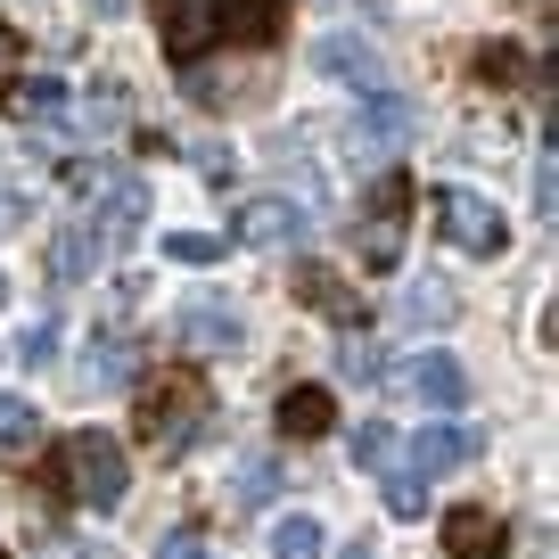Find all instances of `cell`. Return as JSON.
<instances>
[{"instance_id":"83f0119b","label":"cell","mask_w":559,"mask_h":559,"mask_svg":"<svg viewBox=\"0 0 559 559\" xmlns=\"http://www.w3.org/2000/svg\"><path fill=\"white\" fill-rule=\"evenodd\" d=\"M83 116H91V132H116V123H123V83H91Z\"/></svg>"},{"instance_id":"7c38bea8","label":"cell","mask_w":559,"mask_h":559,"mask_svg":"<svg viewBox=\"0 0 559 559\" xmlns=\"http://www.w3.org/2000/svg\"><path fill=\"white\" fill-rule=\"evenodd\" d=\"M313 67L330 74V83H346V91H386V58L370 50V41H354V34H330L313 50Z\"/></svg>"},{"instance_id":"1f68e13d","label":"cell","mask_w":559,"mask_h":559,"mask_svg":"<svg viewBox=\"0 0 559 559\" xmlns=\"http://www.w3.org/2000/svg\"><path fill=\"white\" fill-rule=\"evenodd\" d=\"M17 58H25V34H17V25H0V91L17 83Z\"/></svg>"},{"instance_id":"9c48e42d","label":"cell","mask_w":559,"mask_h":559,"mask_svg":"<svg viewBox=\"0 0 559 559\" xmlns=\"http://www.w3.org/2000/svg\"><path fill=\"white\" fill-rule=\"evenodd\" d=\"M230 239L239 247H297L305 239V206L297 198H247V206L230 214Z\"/></svg>"},{"instance_id":"7a4b0ae2","label":"cell","mask_w":559,"mask_h":559,"mask_svg":"<svg viewBox=\"0 0 559 559\" xmlns=\"http://www.w3.org/2000/svg\"><path fill=\"white\" fill-rule=\"evenodd\" d=\"M206 412H214V395H206L198 370H157V379L140 386L132 428H140V444H157V453H190V444L206 437Z\"/></svg>"},{"instance_id":"3957f363","label":"cell","mask_w":559,"mask_h":559,"mask_svg":"<svg viewBox=\"0 0 559 559\" xmlns=\"http://www.w3.org/2000/svg\"><path fill=\"white\" fill-rule=\"evenodd\" d=\"M412 132H419V107L412 99H395V91H362V116L346 123V157L386 174V157L412 148Z\"/></svg>"},{"instance_id":"836d02e7","label":"cell","mask_w":559,"mask_h":559,"mask_svg":"<svg viewBox=\"0 0 559 559\" xmlns=\"http://www.w3.org/2000/svg\"><path fill=\"white\" fill-rule=\"evenodd\" d=\"M337 559H379V551H370V535H362V543H346V551H337Z\"/></svg>"},{"instance_id":"484cf974","label":"cell","mask_w":559,"mask_h":559,"mask_svg":"<svg viewBox=\"0 0 559 559\" xmlns=\"http://www.w3.org/2000/svg\"><path fill=\"white\" fill-rule=\"evenodd\" d=\"M526 74V50H510V41H486V50H477V83H519Z\"/></svg>"},{"instance_id":"52a82bcc","label":"cell","mask_w":559,"mask_h":559,"mask_svg":"<svg viewBox=\"0 0 559 559\" xmlns=\"http://www.w3.org/2000/svg\"><path fill=\"white\" fill-rule=\"evenodd\" d=\"M174 346H190V354H239V346H247L239 305H223V297L181 305V313H174Z\"/></svg>"},{"instance_id":"cb8c5ba5","label":"cell","mask_w":559,"mask_h":559,"mask_svg":"<svg viewBox=\"0 0 559 559\" xmlns=\"http://www.w3.org/2000/svg\"><path fill=\"white\" fill-rule=\"evenodd\" d=\"M272 559H321V519H280L272 526Z\"/></svg>"},{"instance_id":"8fae6325","label":"cell","mask_w":559,"mask_h":559,"mask_svg":"<svg viewBox=\"0 0 559 559\" xmlns=\"http://www.w3.org/2000/svg\"><path fill=\"white\" fill-rule=\"evenodd\" d=\"M214 0H165V58L174 67H198V58L214 50Z\"/></svg>"},{"instance_id":"5b68a950","label":"cell","mask_w":559,"mask_h":559,"mask_svg":"<svg viewBox=\"0 0 559 559\" xmlns=\"http://www.w3.org/2000/svg\"><path fill=\"white\" fill-rule=\"evenodd\" d=\"M437 230L461 247V255H502V247H510L502 206H486L477 190H437Z\"/></svg>"},{"instance_id":"277c9868","label":"cell","mask_w":559,"mask_h":559,"mask_svg":"<svg viewBox=\"0 0 559 559\" xmlns=\"http://www.w3.org/2000/svg\"><path fill=\"white\" fill-rule=\"evenodd\" d=\"M403 223H412V181L403 174H379L370 181V206H362V272H395L403 263Z\"/></svg>"},{"instance_id":"30bf717a","label":"cell","mask_w":559,"mask_h":559,"mask_svg":"<svg viewBox=\"0 0 559 559\" xmlns=\"http://www.w3.org/2000/svg\"><path fill=\"white\" fill-rule=\"evenodd\" d=\"M444 551H453V559H502L510 526L493 519L486 502H461V510H444Z\"/></svg>"},{"instance_id":"9a60e30c","label":"cell","mask_w":559,"mask_h":559,"mask_svg":"<svg viewBox=\"0 0 559 559\" xmlns=\"http://www.w3.org/2000/svg\"><path fill=\"white\" fill-rule=\"evenodd\" d=\"M280 25H288V0H214V34L230 41H280Z\"/></svg>"},{"instance_id":"d6986e66","label":"cell","mask_w":559,"mask_h":559,"mask_svg":"<svg viewBox=\"0 0 559 559\" xmlns=\"http://www.w3.org/2000/svg\"><path fill=\"white\" fill-rule=\"evenodd\" d=\"M453 313H461V297L444 280H412V288H403V321H412V330H444Z\"/></svg>"},{"instance_id":"ac0fdd59","label":"cell","mask_w":559,"mask_h":559,"mask_svg":"<svg viewBox=\"0 0 559 559\" xmlns=\"http://www.w3.org/2000/svg\"><path fill=\"white\" fill-rule=\"evenodd\" d=\"M91 263H99V239H91L83 223H67L50 239V280H58V288H74V280H91Z\"/></svg>"},{"instance_id":"603a6c76","label":"cell","mask_w":559,"mask_h":559,"mask_svg":"<svg viewBox=\"0 0 559 559\" xmlns=\"http://www.w3.org/2000/svg\"><path fill=\"white\" fill-rule=\"evenodd\" d=\"M395 453H403V437L386 428V419H362V428H354V461H362L370 477H379V469H386Z\"/></svg>"},{"instance_id":"d4e9b609","label":"cell","mask_w":559,"mask_h":559,"mask_svg":"<svg viewBox=\"0 0 559 559\" xmlns=\"http://www.w3.org/2000/svg\"><path fill=\"white\" fill-rule=\"evenodd\" d=\"M165 255L190 263V272H206V263H223V239H214V230H174V239H165Z\"/></svg>"},{"instance_id":"8992f818","label":"cell","mask_w":559,"mask_h":559,"mask_svg":"<svg viewBox=\"0 0 559 559\" xmlns=\"http://www.w3.org/2000/svg\"><path fill=\"white\" fill-rule=\"evenodd\" d=\"M477 453H486V437H477V428H461V419H428V428L403 444L412 477H453V469H469Z\"/></svg>"},{"instance_id":"d6a6232c","label":"cell","mask_w":559,"mask_h":559,"mask_svg":"<svg viewBox=\"0 0 559 559\" xmlns=\"http://www.w3.org/2000/svg\"><path fill=\"white\" fill-rule=\"evenodd\" d=\"M91 17H107V25H116V17H132V0H91Z\"/></svg>"},{"instance_id":"44dd1931","label":"cell","mask_w":559,"mask_h":559,"mask_svg":"<svg viewBox=\"0 0 559 559\" xmlns=\"http://www.w3.org/2000/svg\"><path fill=\"white\" fill-rule=\"evenodd\" d=\"M272 493H280V461H272V453L239 461V477H230V502H239V510H263Z\"/></svg>"},{"instance_id":"4316f807","label":"cell","mask_w":559,"mask_h":559,"mask_svg":"<svg viewBox=\"0 0 559 559\" xmlns=\"http://www.w3.org/2000/svg\"><path fill=\"white\" fill-rule=\"evenodd\" d=\"M41 437V412L25 395H0V444H34Z\"/></svg>"},{"instance_id":"ba28073f","label":"cell","mask_w":559,"mask_h":559,"mask_svg":"<svg viewBox=\"0 0 559 559\" xmlns=\"http://www.w3.org/2000/svg\"><path fill=\"white\" fill-rule=\"evenodd\" d=\"M395 395L428 403V412H461V403H469V370H461L453 354H412V362L395 370Z\"/></svg>"},{"instance_id":"4fadbf2b","label":"cell","mask_w":559,"mask_h":559,"mask_svg":"<svg viewBox=\"0 0 559 559\" xmlns=\"http://www.w3.org/2000/svg\"><path fill=\"white\" fill-rule=\"evenodd\" d=\"M272 419H280V437H288V444H313V437L337 428V403H330V386H288Z\"/></svg>"},{"instance_id":"5bb4252c","label":"cell","mask_w":559,"mask_h":559,"mask_svg":"<svg viewBox=\"0 0 559 559\" xmlns=\"http://www.w3.org/2000/svg\"><path fill=\"white\" fill-rule=\"evenodd\" d=\"M140 214H148V190H140L132 174H116V181H107V198H99V214H91V239H99V247H123V239L140 230Z\"/></svg>"},{"instance_id":"4dcf8cb0","label":"cell","mask_w":559,"mask_h":559,"mask_svg":"<svg viewBox=\"0 0 559 559\" xmlns=\"http://www.w3.org/2000/svg\"><path fill=\"white\" fill-rule=\"evenodd\" d=\"M157 559H206V535H198V526H174V535L157 543Z\"/></svg>"},{"instance_id":"2e32d148","label":"cell","mask_w":559,"mask_h":559,"mask_svg":"<svg viewBox=\"0 0 559 559\" xmlns=\"http://www.w3.org/2000/svg\"><path fill=\"white\" fill-rule=\"evenodd\" d=\"M9 107H17V123H34V132H74V99L67 83H9Z\"/></svg>"},{"instance_id":"e575fe53","label":"cell","mask_w":559,"mask_h":559,"mask_svg":"<svg viewBox=\"0 0 559 559\" xmlns=\"http://www.w3.org/2000/svg\"><path fill=\"white\" fill-rule=\"evenodd\" d=\"M9 214H17V206H9V198H0V230H9Z\"/></svg>"},{"instance_id":"f1b7e54d","label":"cell","mask_w":559,"mask_h":559,"mask_svg":"<svg viewBox=\"0 0 559 559\" xmlns=\"http://www.w3.org/2000/svg\"><path fill=\"white\" fill-rule=\"evenodd\" d=\"M337 370H346V379H379V346H362V337L346 330V346H337Z\"/></svg>"},{"instance_id":"ffe728a7","label":"cell","mask_w":559,"mask_h":559,"mask_svg":"<svg viewBox=\"0 0 559 559\" xmlns=\"http://www.w3.org/2000/svg\"><path fill=\"white\" fill-rule=\"evenodd\" d=\"M140 370V354H132V337H99V346L83 354V386H123Z\"/></svg>"},{"instance_id":"d590c367","label":"cell","mask_w":559,"mask_h":559,"mask_svg":"<svg viewBox=\"0 0 559 559\" xmlns=\"http://www.w3.org/2000/svg\"><path fill=\"white\" fill-rule=\"evenodd\" d=\"M0 305H9V280H0Z\"/></svg>"},{"instance_id":"e0dca14e","label":"cell","mask_w":559,"mask_h":559,"mask_svg":"<svg viewBox=\"0 0 559 559\" xmlns=\"http://www.w3.org/2000/svg\"><path fill=\"white\" fill-rule=\"evenodd\" d=\"M297 297H305V305H321L337 330H362V297H354L337 272H321V263H305V272H297Z\"/></svg>"},{"instance_id":"6da1fadb","label":"cell","mask_w":559,"mask_h":559,"mask_svg":"<svg viewBox=\"0 0 559 559\" xmlns=\"http://www.w3.org/2000/svg\"><path fill=\"white\" fill-rule=\"evenodd\" d=\"M34 486H41V493H67V502H83V510H116L123 486H132V461H123L116 437L83 428V437H67V444L50 453V469H41Z\"/></svg>"},{"instance_id":"f546056e","label":"cell","mask_w":559,"mask_h":559,"mask_svg":"<svg viewBox=\"0 0 559 559\" xmlns=\"http://www.w3.org/2000/svg\"><path fill=\"white\" fill-rule=\"evenodd\" d=\"M17 354H25V362H34V370H41V362H50V354H58V321H50V313H41V321H34V330H25V337H17Z\"/></svg>"},{"instance_id":"7402d4cb","label":"cell","mask_w":559,"mask_h":559,"mask_svg":"<svg viewBox=\"0 0 559 559\" xmlns=\"http://www.w3.org/2000/svg\"><path fill=\"white\" fill-rule=\"evenodd\" d=\"M379 486H386V510H395V519H419V510H428V486L412 477V461H403V453L379 469Z\"/></svg>"}]
</instances>
